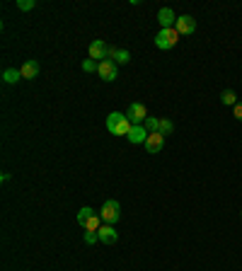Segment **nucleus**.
<instances>
[{
	"label": "nucleus",
	"instance_id": "f257e3e1",
	"mask_svg": "<svg viewBox=\"0 0 242 271\" xmlns=\"http://www.w3.org/2000/svg\"><path fill=\"white\" fill-rule=\"evenodd\" d=\"M107 129H109L111 136H129L133 129V124L129 121L126 114H121V111H111L109 117H107Z\"/></svg>",
	"mask_w": 242,
	"mask_h": 271
},
{
	"label": "nucleus",
	"instance_id": "f03ea898",
	"mask_svg": "<svg viewBox=\"0 0 242 271\" xmlns=\"http://www.w3.org/2000/svg\"><path fill=\"white\" fill-rule=\"evenodd\" d=\"M99 218L107 223V225H114L116 220L121 218V206L119 201H114V199H107L104 204H102V211H99Z\"/></svg>",
	"mask_w": 242,
	"mask_h": 271
},
{
	"label": "nucleus",
	"instance_id": "7ed1b4c3",
	"mask_svg": "<svg viewBox=\"0 0 242 271\" xmlns=\"http://www.w3.org/2000/svg\"><path fill=\"white\" fill-rule=\"evenodd\" d=\"M179 36H182V34L177 32L175 27H172V29H160V32L155 34V46H157V49H163V51H167V49L177 46Z\"/></svg>",
	"mask_w": 242,
	"mask_h": 271
},
{
	"label": "nucleus",
	"instance_id": "20e7f679",
	"mask_svg": "<svg viewBox=\"0 0 242 271\" xmlns=\"http://www.w3.org/2000/svg\"><path fill=\"white\" fill-rule=\"evenodd\" d=\"M126 117H129V121H131L133 126H143V121L148 119V109H145V104H141V102H133V104H129V109H126Z\"/></svg>",
	"mask_w": 242,
	"mask_h": 271
},
{
	"label": "nucleus",
	"instance_id": "39448f33",
	"mask_svg": "<svg viewBox=\"0 0 242 271\" xmlns=\"http://www.w3.org/2000/svg\"><path fill=\"white\" fill-rule=\"evenodd\" d=\"M109 51L111 46H107V42H102V39H95V42L90 44V58L92 61H107L109 58Z\"/></svg>",
	"mask_w": 242,
	"mask_h": 271
},
{
	"label": "nucleus",
	"instance_id": "423d86ee",
	"mask_svg": "<svg viewBox=\"0 0 242 271\" xmlns=\"http://www.w3.org/2000/svg\"><path fill=\"white\" fill-rule=\"evenodd\" d=\"M97 73H99V78H102L104 83H114V80H116V75H119V70H116V63H114L111 58H107V61H99Z\"/></svg>",
	"mask_w": 242,
	"mask_h": 271
},
{
	"label": "nucleus",
	"instance_id": "0eeeda50",
	"mask_svg": "<svg viewBox=\"0 0 242 271\" xmlns=\"http://www.w3.org/2000/svg\"><path fill=\"white\" fill-rule=\"evenodd\" d=\"M175 29L179 34H191L194 29H196V20H194L191 15H179V17H177Z\"/></svg>",
	"mask_w": 242,
	"mask_h": 271
},
{
	"label": "nucleus",
	"instance_id": "6e6552de",
	"mask_svg": "<svg viewBox=\"0 0 242 271\" xmlns=\"http://www.w3.org/2000/svg\"><path fill=\"white\" fill-rule=\"evenodd\" d=\"M143 145H145V150L150 152V155H155V152L163 150V145H165V136H163V133H150V136H148V141H145Z\"/></svg>",
	"mask_w": 242,
	"mask_h": 271
},
{
	"label": "nucleus",
	"instance_id": "1a4fd4ad",
	"mask_svg": "<svg viewBox=\"0 0 242 271\" xmlns=\"http://www.w3.org/2000/svg\"><path fill=\"white\" fill-rule=\"evenodd\" d=\"M157 22H160V27L163 29H172L177 24V15L170 8H160V12H157Z\"/></svg>",
	"mask_w": 242,
	"mask_h": 271
},
{
	"label": "nucleus",
	"instance_id": "9d476101",
	"mask_svg": "<svg viewBox=\"0 0 242 271\" xmlns=\"http://www.w3.org/2000/svg\"><path fill=\"white\" fill-rule=\"evenodd\" d=\"M97 235H99V242H104V245H114L119 240V233L114 230V225H107V223L97 230Z\"/></svg>",
	"mask_w": 242,
	"mask_h": 271
},
{
	"label": "nucleus",
	"instance_id": "9b49d317",
	"mask_svg": "<svg viewBox=\"0 0 242 271\" xmlns=\"http://www.w3.org/2000/svg\"><path fill=\"white\" fill-rule=\"evenodd\" d=\"M20 73H22L24 80H34V78L39 75V63H36V61H24V65L20 68Z\"/></svg>",
	"mask_w": 242,
	"mask_h": 271
},
{
	"label": "nucleus",
	"instance_id": "f8f14e48",
	"mask_svg": "<svg viewBox=\"0 0 242 271\" xmlns=\"http://www.w3.org/2000/svg\"><path fill=\"white\" fill-rule=\"evenodd\" d=\"M148 136H150V133H148L143 126H133L131 133H129L126 138H129L131 143H145V141H148Z\"/></svg>",
	"mask_w": 242,
	"mask_h": 271
},
{
	"label": "nucleus",
	"instance_id": "ddd939ff",
	"mask_svg": "<svg viewBox=\"0 0 242 271\" xmlns=\"http://www.w3.org/2000/svg\"><path fill=\"white\" fill-rule=\"evenodd\" d=\"M109 58L114 63H129V61H131V54H129L126 49H114V46H111Z\"/></svg>",
	"mask_w": 242,
	"mask_h": 271
},
{
	"label": "nucleus",
	"instance_id": "4468645a",
	"mask_svg": "<svg viewBox=\"0 0 242 271\" xmlns=\"http://www.w3.org/2000/svg\"><path fill=\"white\" fill-rule=\"evenodd\" d=\"M3 80H5L8 85L20 83V80H22V73H20V70H15V68H5V70H3Z\"/></svg>",
	"mask_w": 242,
	"mask_h": 271
},
{
	"label": "nucleus",
	"instance_id": "2eb2a0df",
	"mask_svg": "<svg viewBox=\"0 0 242 271\" xmlns=\"http://www.w3.org/2000/svg\"><path fill=\"white\" fill-rule=\"evenodd\" d=\"M92 216H97V213H95V211H92L90 206H83L80 211H77V223H80V225L85 228V225H88V220H90Z\"/></svg>",
	"mask_w": 242,
	"mask_h": 271
},
{
	"label": "nucleus",
	"instance_id": "dca6fc26",
	"mask_svg": "<svg viewBox=\"0 0 242 271\" xmlns=\"http://www.w3.org/2000/svg\"><path fill=\"white\" fill-rule=\"evenodd\" d=\"M220 102H223L225 107H235V104H237V95H235L232 90H223V92H220Z\"/></svg>",
	"mask_w": 242,
	"mask_h": 271
},
{
	"label": "nucleus",
	"instance_id": "f3484780",
	"mask_svg": "<svg viewBox=\"0 0 242 271\" xmlns=\"http://www.w3.org/2000/svg\"><path fill=\"white\" fill-rule=\"evenodd\" d=\"M143 129L148 131V133H157V131H160V119H157V117H148V119L143 121Z\"/></svg>",
	"mask_w": 242,
	"mask_h": 271
},
{
	"label": "nucleus",
	"instance_id": "a211bd4d",
	"mask_svg": "<svg viewBox=\"0 0 242 271\" xmlns=\"http://www.w3.org/2000/svg\"><path fill=\"white\" fill-rule=\"evenodd\" d=\"M172 131H175V124H172V121H170V119H160V131H157V133H163V136H170Z\"/></svg>",
	"mask_w": 242,
	"mask_h": 271
},
{
	"label": "nucleus",
	"instance_id": "6ab92c4d",
	"mask_svg": "<svg viewBox=\"0 0 242 271\" xmlns=\"http://www.w3.org/2000/svg\"><path fill=\"white\" fill-rule=\"evenodd\" d=\"M97 61H92V58H85V61H83V70H85V73H95V70H97Z\"/></svg>",
	"mask_w": 242,
	"mask_h": 271
},
{
	"label": "nucleus",
	"instance_id": "aec40b11",
	"mask_svg": "<svg viewBox=\"0 0 242 271\" xmlns=\"http://www.w3.org/2000/svg\"><path fill=\"white\" fill-rule=\"evenodd\" d=\"M15 5H17V8H20V10H34V8H36V3H34V0H17V3H15Z\"/></svg>",
	"mask_w": 242,
	"mask_h": 271
},
{
	"label": "nucleus",
	"instance_id": "412c9836",
	"mask_svg": "<svg viewBox=\"0 0 242 271\" xmlns=\"http://www.w3.org/2000/svg\"><path fill=\"white\" fill-rule=\"evenodd\" d=\"M97 240H99V235H97V233H90V230H88V233H85V242H88V245H95Z\"/></svg>",
	"mask_w": 242,
	"mask_h": 271
},
{
	"label": "nucleus",
	"instance_id": "4be33fe9",
	"mask_svg": "<svg viewBox=\"0 0 242 271\" xmlns=\"http://www.w3.org/2000/svg\"><path fill=\"white\" fill-rule=\"evenodd\" d=\"M232 117H235L237 121H242V102H237V104L232 107Z\"/></svg>",
	"mask_w": 242,
	"mask_h": 271
}]
</instances>
